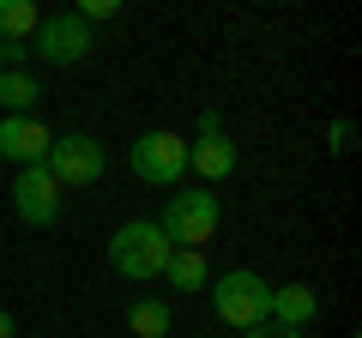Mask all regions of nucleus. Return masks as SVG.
I'll list each match as a JSON object with an SVG mask.
<instances>
[{
	"label": "nucleus",
	"mask_w": 362,
	"mask_h": 338,
	"mask_svg": "<svg viewBox=\"0 0 362 338\" xmlns=\"http://www.w3.org/2000/svg\"><path fill=\"white\" fill-rule=\"evenodd\" d=\"M169 235L157 230V218H127L115 223V235H109V266H115V278H127V284H151V278H163L169 266Z\"/></svg>",
	"instance_id": "obj_1"
},
{
	"label": "nucleus",
	"mask_w": 362,
	"mask_h": 338,
	"mask_svg": "<svg viewBox=\"0 0 362 338\" xmlns=\"http://www.w3.org/2000/svg\"><path fill=\"white\" fill-rule=\"evenodd\" d=\"M37 0H0V37L6 42H30V30H37Z\"/></svg>",
	"instance_id": "obj_14"
},
{
	"label": "nucleus",
	"mask_w": 362,
	"mask_h": 338,
	"mask_svg": "<svg viewBox=\"0 0 362 338\" xmlns=\"http://www.w3.org/2000/svg\"><path fill=\"white\" fill-rule=\"evenodd\" d=\"M42 163H49V175L61 187H90V182H103V169H109V145L97 133H54Z\"/></svg>",
	"instance_id": "obj_5"
},
{
	"label": "nucleus",
	"mask_w": 362,
	"mask_h": 338,
	"mask_svg": "<svg viewBox=\"0 0 362 338\" xmlns=\"http://www.w3.org/2000/svg\"><path fill=\"white\" fill-rule=\"evenodd\" d=\"M223 223V199L211 187H175L157 211V230L169 235V247H206Z\"/></svg>",
	"instance_id": "obj_2"
},
{
	"label": "nucleus",
	"mask_w": 362,
	"mask_h": 338,
	"mask_svg": "<svg viewBox=\"0 0 362 338\" xmlns=\"http://www.w3.org/2000/svg\"><path fill=\"white\" fill-rule=\"evenodd\" d=\"M0 338H18V320H13L6 308H0Z\"/></svg>",
	"instance_id": "obj_20"
},
{
	"label": "nucleus",
	"mask_w": 362,
	"mask_h": 338,
	"mask_svg": "<svg viewBox=\"0 0 362 338\" xmlns=\"http://www.w3.org/2000/svg\"><path fill=\"white\" fill-rule=\"evenodd\" d=\"M90 49H97V30L78 13H49L30 30V54L42 66H78V61H90Z\"/></svg>",
	"instance_id": "obj_4"
},
{
	"label": "nucleus",
	"mask_w": 362,
	"mask_h": 338,
	"mask_svg": "<svg viewBox=\"0 0 362 338\" xmlns=\"http://www.w3.org/2000/svg\"><path fill=\"white\" fill-rule=\"evenodd\" d=\"M49 145H54V133L42 127V115H0V163L30 169L49 157Z\"/></svg>",
	"instance_id": "obj_8"
},
{
	"label": "nucleus",
	"mask_w": 362,
	"mask_h": 338,
	"mask_svg": "<svg viewBox=\"0 0 362 338\" xmlns=\"http://www.w3.org/2000/svg\"><path fill=\"white\" fill-rule=\"evenodd\" d=\"M350 338H362V332H350Z\"/></svg>",
	"instance_id": "obj_21"
},
{
	"label": "nucleus",
	"mask_w": 362,
	"mask_h": 338,
	"mask_svg": "<svg viewBox=\"0 0 362 338\" xmlns=\"http://www.w3.org/2000/svg\"><path fill=\"white\" fill-rule=\"evenodd\" d=\"M242 338H302L296 326H278V320H259V326H247Z\"/></svg>",
	"instance_id": "obj_18"
},
{
	"label": "nucleus",
	"mask_w": 362,
	"mask_h": 338,
	"mask_svg": "<svg viewBox=\"0 0 362 338\" xmlns=\"http://www.w3.org/2000/svg\"><path fill=\"white\" fill-rule=\"evenodd\" d=\"M235 163H242V151H235L230 133H211V139H187V169L199 175V187H218L235 175Z\"/></svg>",
	"instance_id": "obj_9"
},
{
	"label": "nucleus",
	"mask_w": 362,
	"mask_h": 338,
	"mask_svg": "<svg viewBox=\"0 0 362 338\" xmlns=\"http://www.w3.org/2000/svg\"><path fill=\"white\" fill-rule=\"evenodd\" d=\"M326 145H332V157H350V145H356V121L338 115L332 127H326Z\"/></svg>",
	"instance_id": "obj_16"
},
{
	"label": "nucleus",
	"mask_w": 362,
	"mask_h": 338,
	"mask_svg": "<svg viewBox=\"0 0 362 338\" xmlns=\"http://www.w3.org/2000/svg\"><path fill=\"white\" fill-rule=\"evenodd\" d=\"M211 133H223V115H218V109H199V121H194V139H211Z\"/></svg>",
	"instance_id": "obj_19"
},
{
	"label": "nucleus",
	"mask_w": 362,
	"mask_h": 338,
	"mask_svg": "<svg viewBox=\"0 0 362 338\" xmlns=\"http://www.w3.org/2000/svg\"><path fill=\"white\" fill-rule=\"evenodd\" d=\"M42 109V78L30 66H6L0 73V115H37Z\"/></svg>",
	"instance_id": "obj_11"
},
{
	"label": "nucleus",
	"mask_w": 362,
	"mask_h": 338,
	"mask_svg": "<svg viewBox=\"0 0 362 338\" xmlns=\"http://www.w3.org/2000/svg\"><path fill=\"white\" fill-rule=\"evenodd\" d=\"M30 61V42H6L0 37V73H6V66H25Z\"/></svg>",
	"instance_id": "obj_17"
},
{
	"label": "nucleus",
	"mask_w": 362,
	"mask_h": 338,
	"mask_svg": "<svg viewBox=\"0 0 362 338\" xmlns=\"http://www.w3.org/2000/svg\"><path fill=\"white\" fill-rule=\"evenodd\" d=\"M169 326H175L169 296H133L127 302V332L133 338H169Z\"/></svg>",
	"instance_id": "obj_13"
},
{
	"label": "nucleus",
	"mask_w": 362,
	"mask_h": 338,
	"mask_svg": "<svg viewBox=\"0 0 362 338\" xmlns=\"http://www.w3.org/2000/svg\"><path fill=\"white\" fill-rule=\"evenodd\" d=\"M127 0H73V13L85 18V25H103V18H115Z\"/></svg>",
	"instance_id": "obj_15"
},
{
	"label": "nucleus",
	"mask_w": 362,
	"mask_h": 338,
	"mask_svg": "<svg viewBox=\"0 0 362 338\" xmlns=\"http://www.w3.org/2000/svg\"><path fill=\"white\" fill-rule=\"evenodd\" d=\"M127 157H133V175H139V182H151V187H181V175H187V139H181V133H169V127L139 133Z\"/></svg>",
	"instance_id": "obj_6"
},
{
	"label": "nucleus",
	"mask_w": 362,
	"mask_h": 338,
	"mask_svg": "<svg viewBox=\"0 0 362 338\" xmlns=\"http://www.w3.org/2000/svg\"><path fill=\"white\" fill-rule=\"evenodd\" d=\"M314 314H320V290L314 284H272V320L278 326H296V332H308Z\"/></svg>",
	"instance_id": "obj_10"
},
{
	"label": "nucleus",
	"mask_w": 362,
	"mask_h": 338,
	"mask_svg": "<svg viewBox=\"0 0 362 338\" xmlns=\"http://www.w3.org/2000/svg\"><path fill=\"white\" fill-rule=\"evenodd\" d=\"M206 296H211V314H218L223 326H235V332L272 320V278H259L254 266H235V272L211 278Z\"/></svg>",
	"instance_id": "obj_3"
},
{
	"label": "nucleus",
	"mask_w": 362,
	"mask_h": 338,
	"mask_svg": "<svg viewBox=\"0 0 362 338\" xmlns=\"http://www.w3.org/2000/svg\"><path fill=\"white\" fill-rule=\"evenodd\" d=\"M163 284H169V290H181V296L206 290V284H211L206 247H175V254H169V266H163Z\"/></svg>",
	"instance_id": "obj_12"
},
{
	"label": "nucleus",
	"mask_w": 362,
	"mask_h": 338,
	"mask_svg": "<svg viewBox=\"0 0 362 338\" xmlns=\"http://www.w3.org/2000/svg\"><path fill=\"white\" fill-rule=\"evenodd\" d=\"M61 206H66V187L49 175V163L18 169V182H13V211H18V223L49 230V223H61Z\"/></svg>",
	"instance_id": "obj_7"
}]
</instances>
